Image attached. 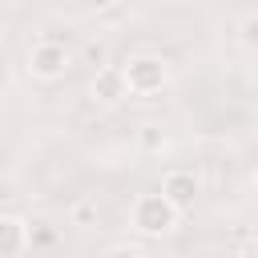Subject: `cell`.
<instances>
[{
  "label": "cell",
  "instance_id": "cell-1",
  "mask_svg": "<svg viewBox=\"0 0 258 258\" xmlns=\"http://www.w3.org/2000/svg\"><path fill=\"white\" fill-rule=\"evenodd\" d=\"M177 222H181V210L161 189H145L129 202V230H137L141 238H165L177 230Z\"/></svg>",
  "mask_w": 258,
  "mask_h": 258
},
{
  "label": "cell",
  "instance_id": "cell-2",
  "mask_svg": "<svg viewBox=\"0 0 258 258\" xmlns=\"http://www.w3.org/2000/svg\"><path fill=\"white\" fill-rule=\"evenodd\" d=\"M117 69H121V77H125L129 97H157V93L169 89V81H173L169 60L157 56V52H133V56H125Z\"/></svg>",
  "mask_w": 258,
  "mask_h": 258
},
{
  "label": "cell",
  "instance_id": "cell-3",
  "mask_svg": "<svg viewBox=\"0 0 258 258\" xmlns=\"http://www.w3.org/2000/svg\"><path fill=\"white\" fill-rule=\"evenodd\" d=\"M73 64H77V52H73L64 40H48V36H36L32 48H28V60H24L28 77H32V81H44V85L60 81Z\"/></svg>",
  "mask_w": 258,
  "mask_h": 258
},
{
  "label": "cell",
  "instance_id": "cell-4",
  "mask_svg": "<svg viewBox=\"0 0 258 258\" xmlns=\"http://www.w3.org/2000/svg\"><path fill=\"white\" fill-rule=\"evenodd\" d=\"M157 189L185 214V210H194V202H198V194H202V177L194 173V169H181V165H173V169H165L161 173V181H157Z\"/></svg>",
  "mask_w": 258,
  "mask_h": 258
},
{
  "label": "cell",
  "instance_id": "cell-5",
  "mask_svg": "<svg viewBox=\"0 0 258 258\" xmlns=\"http://www.w3.org/2000/svg\"><path fill=\"white\" fill-rule=\"evenodd\" d=\"M89 93H93L101 105H121V101L129 97L125 77H121L117 64H101V69H93V85H89Z\"/></svg>",
  "mask_w": 258,
  "mask_h": 258
},
{
  "label": "cell",
  "instance_id": "cell-6",
  "mask_svg": "<svg viewBox=\"0 0 258 258\" xmlns=\"http://www.w3.org/2000/svg\"><path fill=\"white\" fill-rule=\"evenodd\" d=\"M28 250V222L16 214H0V258H16Z\"/></svg>",
  "mask_w": 258,
  "mask_h": 258
},
{
  "label": "cell",
  "instance_id": "cell-7",
  "mask_svg": "<svg viewBox=\"0 0 258 258\" xmlns=\"http://www.w3.org/2000/svg\"><path fill=\"white\" fill-rule=\"evenodd\" d=\"M101 222V206H97V198H77L73 206H69V226H77V230H93Z\"/></svg>",
  "mask_w": 258,
  "mask_h": 258
},
{
  "label": "cell",
  "instance_id": "cell-8",
  "mask_svg": "<svg viewBox=\"0 0 258 258\" xmlns=\"http://www.w3.org/2000/svg\"><path fill=\"white\" fill-rule=\"evenodd\" d=\"M60 242V230L52 222H28V250H52Z\"/></svg>",
  "mask_w": 258,
  "mask_h": 258
},
{
  "label": "cell",
  "instance_id": "cell-9",
  "mask_svg": "<svg viewBox=\"0 0 258 258\" xmlns=\"http://www.w3.org/2000/svg\"><path fill=\"white\" fill-rule=\"evenodd\" d=\"M137 145H141V153H165L169 149V133L161 125H141L137 129Z\"/></svg>",
  "mask_w": 258,
  "mask_h": 258
},
{
  "label": "cell",
  "instance_id": "cell-10",
  "mask_svg": "<svg viewBox=\"0 0 258 258\" xmlns=\"http://www.w3.org/2000/svg\"><path fill=\"white\" fill-rule=\"evenodd\" d=\"M238 40H242V48L258 52V12H246L238 20Z\"/></svg>",
  "mask_w": 258,
  "mask_h": 258
},
{
  "label": "cell",
  "instance_id": "cell-11",
  "mask_svg": "<svg viewBox=\"0 0 258 258\" xmlns=\"http://www.w3.org/2000/svg\"><path fill=\"white\" fill-rule=\"evenodd\" d=\"M85 64H93V69H101V64H109V44L105 40H85V48L77 52Z\"/></svg>",
  "mask_w": 258,
  "mask_h": 258
},
{
  "label": "cell",
  "instance_id": "cell-12",
  "mask_svg": "<svg viewBox=\"0 0 258 258\" xmlns=\"http://www.w3.org/2000/svg\"><path fill=\"white\" fill-rule=\"evenodd\" d=\"M101 258H145V250H141L137 242H117V246H109Z\"/></svg>",
  "mask_w": 258,
  "mask_h": 258
},
{
  "label": "cell",
  "instance_id": "cell-13",
  "mask_svg": "<svg viewBox=\"0 0 258 258\" xmlns=\"http://www.w3.org/2000/svg\"><path fill=\"white\" fill-rule=\"evenodd\" d=\"M85 8H93V12H109V8H117L121 0H81Z\"/></svg>",
  "mask_w": 258,
  "mask_h": 258
},
{
  "label": "cell",
  "instance_id": "cell-14",
  "mask_svg": "<svg viewBox=\"0 0 258 258\" xmlns=\"http://www.w3.org/2000/svg\"><path fill=\"white\" fill-rule=\"evenodd\" d=\"M250 189H254V194H258V173H254V177H250Z\"/></svg>",
  "mask_w": 258,
  "mask_h": 258
},
{
  "label": "cell",
  "instance_id": "cell-15",
  "mask_svg": "<svg viewBox=\"0 0 258 258\" xmlns=\"http://www.w3.org/2000/svg\"><path fill=\"white\" fill-rule=\"evenodd\" d=\"M0 101H4V85H0Z\"/></svg>",
  "mask_w": 258,
  "mask_h": 258
}]
</instances>
